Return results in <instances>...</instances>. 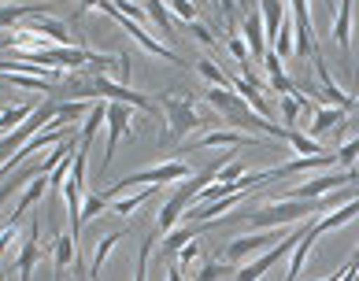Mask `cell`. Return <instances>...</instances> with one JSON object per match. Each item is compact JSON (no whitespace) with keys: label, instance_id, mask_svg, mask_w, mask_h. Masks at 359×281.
<instances>
[{"label":"cell","instance_id":"19","mask_svg":"<svg viewBox=\"0 0 359 281\" xmlns=\"http://www.w3.org/2000/svg\"><path fill=\"white\" fill-rule=\"evenodd\" d=\"M259 19H263V34H267V45H274L278 30L289 19V4H259Z\"/></svg>","mask_w":359,"mask_h":281},{"label":"cell","instance_id":"7","mask_svg":"<svg viewBox=\"0 0 359 281\" xmlns=\"http://www.w3.org/2000/svg\"><path fill=\"white\" fill-rule=\"evenodd\" d=\"M292 15V30H297V56H315L318 41H315V19H311V4H292L289 8Z\"/></svg>","mask_w":359,"mask_h":281},{"label":"cell","instance_id":"16","mask_svg":"<svg viewBox=\"0 0 359 281\" xmlns=\"http://www.w3.org/2000/svg\"><path fill=\"white\" fill-rule=\"evenodd\" d=\"M193 67H196V74H201L204 82H208V89H230V92H233V78L226 74V71H222V67H219L215 60H211V56H201Z\"/></svg>","mask_w":359,"mask_h":281},{"label":"cell","instance_id":"39","mask_svg":"<svg viewBox=\"0 0 359 281\" xmlns=\"http://www.w3.org/2000/svg\"><path fill=\"white\" fill-rule=\"evenodd\" d=\"M167 281H182V266H178V263L167 266Z\"/></svg>","mask_w":359,"mask_h":281},{"label":"cell","instance_id":"24","mask_svg":"<svg viewBox=\"0 0 359 281\" xmlns=\"http://www.w3.org/2000/svg\"><path fill=\"white\" fill-rule=\"evenodd\" d=\"M34 111H37V108H30V104H15V108H4V111H0V137L15 133Z\"/></svg>","mask_w":359,"mask_h":281},{"label":"cell","instance_id":"31","mask_svg":"<svg viewBox=\"0 0 359 281\" xmlns=\"http://www.w3.org/2000/svg\"><path fill=\"white\" fill-rule=\"evenodd\" d=\"M163 4H167V11H170V19H178V22H185V26L201 19V8H196L193 0H163Z\"/></svg>","mask_w":359,"mask_h":281},{"label":"cell","instance_id":"38","mask_svg":"<svg viewBox=\"0 0 359 281\" xmlns=\"http://www.w3.org/2000/svg\"><path fill=\"white\" fill-rule=\"evenodd\" d=\"M263 63H267V78L285 74V63H282V56H274V48H267V56H263Z\"/></svg>","mask_w":359,"mask_h":281},{"label":"cell","instance_id":"4","mask_svg":"<svg viewBox=\"0 0 359 281\" xmlns=\"http://www.w3.org/2000/svg\"><path fill=\"white\" fill-rule=\"evenodd\" d=\"M355 178H359V167H355V170H341V167H334V170L311 174L308 181H300L297 189H289L285 200H304V204H315V200H323V196H330V193H341L344 185H352Z\"/></svg>","mask_w":359,"mask_h":281},{"label":"cell","instance_id":"18","mask_svg":"<svg viewBox=\"0 0 359 281\" xmlns=\"http://www.w3.org/2000/svg\"><path fill=\"white\" fill-rule=\"evenodd\" d=\"M48 193V174H37V178L30 181V185H26V189H22V196H19V204H15V211H11V222H22V215H26V207H30V204H37V200H41Z\"/></svg>","mask_w":359,"mask_h":281},{"label":"cell","instance_id":"20","mask_svg":"<svg viewBox=\"0 0 359 281\" xmlns=\"http://www.w3.org/2000/svg\"><path fill=\"white\" fill-rule=\"evenodd\" d=\"M126 237V230H111V233H104L100 240H97V252H93V266H89V274H93V281H100V270H104V263H108V256L115 252V245Z\"/></svg>","mask_w":359,"mask_h":281},{"label":"cell","instance_id":"11","mask_svg":"<svg viewBox=\"0 0 359 281\" xmlns=\"http://www.w3.org/2000/svg\"><path fill=\"white\" fill-rule=\"evenodd\" d=\"M241 41L248 45L252 56H267V34H263V19H259V8H252L245 22H241Z\"/></svg>","mask_w":359,"mask_h":281},{"label":"cell","instance_id":"1","mask_svg":"<svg viewBox=\"0 0 359 281\" xmlns=\"http://www.w3.org/2000/svg\"><path fill=\"white\" fill-rule=\"evenodd\" d=\"M248 226L256 230H282V226H300V222H311V219H323V200L315 204H304V200H267L263 207H248L241 215Z\"/></svg>","mask_w":359,"mask_h":281},{"label":"cell","instance_id":"25","mask_svg":"<svg viewBox=\"0 0 359 281\" xmlns=\"http://www.w3.org/2000/svg\"><path fill=\"white\" fill-rule=\"evenodd\" d=\"M152 193H156V189H137V193H130V196H118L108 211H111V215H118V219H123V215H134L137 207H144V204L152 200Z\"/></svg>","mask_w":359,"mask_h":281},{"label":"cell","instance_id":"30","mask_svg":"<svg viewBox=\"0 0 359 281\" xmlns=\"http://www.w3.org/2000/svg\"><path fill=\"white\" fill-rule=\"evenodd\" d=\"M334 159H337V167H341V170H355V167H359V133L337 144Z\"/></svg>","mask_w":359,"mask_h":281},{"label":"cell","instance_id":"9","mask_svg":"<svg viewBox=\"0 0 359 281\" xmlns=\"http://www.w3.org/2000/svg\"><path fill=\"white\" fill-rule=\"evenodd\" d=\"M30 26H26V30L30 34H41V37H48L52 45H60V48H67V45H74V37L67 34V26H63L56 15H52V11L45 8V11H37L34 19H26Z\"/></svg>","mask_w":359,"mask_h":281},{"label":"cell","instance_id":"35","mask_svg":"<svg viewBox=\"0 0 359 281\" xmlns=\"http://www.w3.org/2000/svg\"><path fill=\"white\" fill-rule=\"evenodd\" d=\"M189 34H193V41L196 45H204V48H215V34H211V26H204L201 19L189 22Z\"/></svg>","mask_w":359,"mask_h":281},{"label":"cell","instance_id":"15","mask_svg":"<svg viewBox=\"0 0 359 281\" xmlns=\"http://www.w3.org/2000/svg\"><path fill=\"white\" fill-rule=\"evenodd\" d=\"M352 219H359V196H355V200H348V204H344V207L330 211V215L315 219L311 226H315V233L323 237V233H334V230H341V226H348Z\"/></svg>","mask_w":359,"mask_h":281},{"label":"cell","instance_id":"42","mask_svg":"<svg viewBox=\"0 0 359 281\" xmlns=\"http://www.w3.org/2000/svg\"><path fill=\"white\" fill-rule=\"evenodd\" d=\"M56 281H60V277H56Z\"/></svg>","mask_w":359,"mask_h":281},{"label":"cell","instance_id":"13","mask_svg":"<svg viewBox=\"0 0 359 281\" xmlns=\"http://www.w3.org/2000/svg\"><path fill=\"white\" fill-rule=\"evenodd\" d=\"M315 240H318V233H315V226L308 222V226H304V233H300V240H297V248H292V256H289V270H285V281H297V277H300L304 263H308L311 248H315Z\"/></svg>","mask_w":359,"mask_h":281},{"label":"cell","instance_id":"3","mask_svg":"<svg viewBox=\"0 0 359 281\" xmlns=\"http://www.w3.org/2000/svg\"><path fill=\"white\" fill-rule=\"evenodd\" d=\"M156 104H159V108H163V115H167V130H170V137H185V133L201 130V126H208V123L226 130L222 115L208 118V115L201 111V104H196V97H178V92H159Z\"/></svg>","mask_w":359,"mask_h":281},{"label":"cell","instance_id":"36","mask_svg":"<svg viewBox=\"0 0 359 281\" xmlns=\"http://www.w3.org/2000/svg\"><path fill=\"white\" fill-rule=\"evenodd\" d=\"M149 252H152V237L141 245L137 252V270H134V281H149Z\"/></svg>","mask_w":359,"mask_h":281},{"label":"cell","instance_id":"32","mask_svg":"<svg viewBox=\"0 0 359 281\" xmlns=\"http://www.w3.org/2000/svg\"><path fill=\"white\" fill-rule=\"evenodd\" d=\"M271 48H274V56H292V52H297V30H292V19H285V26L278 30Z\"/></svg>","mask_w":359,"mask_h":281},{"label":"cell","instance_id":"33","mask_svg":"<svg viewBox=\"0 0 359 281\" xmlns=\"http://www.w3.org/2000/svg\"><path fill=\"white\" fill-rule=\"evenodd\" d=\"M8 85L15 89H34V92H56V85L52 82H41V78H30V74H0Z\"/></svg>","mask_w":359,"mask_h":281},{"label":"cell","instance_id":"21","mask_svg":"<svg viewBox=\"0 0 359 281\" xmlns=\"http://www.w3.org/2000/svg\"><path fill=\"white\" fill-rule=\"evenodd\" d=\"M52 256H56V274H63L67 266H74L78 259V248H74V237L56 230V237H52Z\"/></svg>","mask_w":359,"mask_h":281},{"label":"cell","instance_id":"29","mask_svg":"<svg viewBox=\"0 0 359 281\" xmlns=\"http://www.w3.org/2000/svg\"><path fill=\"white\" fill-rule=\"evenodd\" d=\"M144 11H149V22H156L159 34H163V37H175V19H170V11H167L163 0H152Z\"/></svg>","mask_w":359,"mask_h":281},{"label":"cell","instance_id":"34","mask_svg":"<svg viewBox=\"0 0 359 281\" xmlns=\"http://www.w3.org/2000/svg\"><path fill=\"white\" fill-rule=\"evenodd\" d=\"M104 211H108V200H104L100 193H86L82 196V226L93 222L97 215H104Z\"/></svg>","mask_w":359,"mask_h":281},{"label":"cell","instance_id":"8","mask_svg":"<svg viewBox=\"0 0 359 281\" xmlns=\"http://www.w3.org/2000/svg\"><path fill=\"white\" fill-rule=\"evenodd\" d=\"M193 149H263V141L248 137V133H237V130H211L193 141Z\"/></svg>","mask_w":359,"mask_h":281},{"label":"cell","instance_id":"17","mask_svg":"<svg viewBox=\"0 0 359 281\" xmlns=\"http://www.w3.org/2000/svg\"><path fill=\"white\" fill-rule=\"evenodd\" d=\"M100 126H108V100H97V104H93V111L86 115V123H82V144H78V152H89V144H93V137H97Z\"/></svg>","mask_w":359,"mask_h":281},{"label":"cell","instance_id":"14","mask_svg":"<svg viewBox=\"0 0 359 281\" xmlns=\"http://www.w3.org/2000/svg\"><path fill=\"white\" fill-rule=\"evenodd\" d=\"M344 118H348V111H337V108H318L315 104V111H311V123H308V137L318 141V137H326L330 130H337Z\"/></svg>","mask_w":359,"mask_h":281},{"label":"cell","instance_id":"41","mask_svg":"<svg viewBox=\"0 0 359 281\" xmlns=\"http://www.w3.org/2000/svg\"><path fill=\"white\" fill-rule=\"evenodd\" d=\"M0 281H4V274H0Z\"/></svg>","mask_w":359,"mask_h":281},{"label":"cell","instance_id":"23","mask_svg":"<svg viewBox=\"0 0 359 281\" xmlns=\"http://www.w3.org/2000/svg\"><path fill=\"white\" fill-rule=\"evenodd\" d=\"M89 111H93V104H89V100H60V111H56V123H52V126L67 130V123H78V118L86 123V115H89Z\"/></svg>","mask_w":359,"mask_h":281},{"label":"cell","instance_id":"2","mask_svg":"<svg viewBox=\"0 0 359 281\" xmlns=\"http://www.w3.org/2000/svg\"><path fill=\"white\" fill-rule=\"evenodd\" d=\"M182 178H193V167L185 163V159H163L159 167H144L137 174H130V178H118L115 185L100 189V196L111 204V200L130 196V193H137V189H159L163 181H182Z\"/></svg>","mask_w":359,"mask_h":281},{"label":"cell","instance_id":"28","mask_svg":"<svg viewBox=\"0 0 359 281\" xmlns=\"http://www.w3.org/2000/svg\"><path fill=\"white\" fill-rule=\"evenodd\" d=\"M285 144H289V149L297 152V156H326V149H323V144H318V141H311L308 133H300V130H289Z\"/></svg>","mask_w":359,"mask_h":281},{"label":"cell","instance_id":"37","mask_svg":"<svg viewBox=\"0 0 359 281\" xmlns=\"http://www.w3.org/2000/svg\"><path fill=\"white\" fill-rule=\"evenodd\" d=\"M201 256H204V252H201V240H189V245H185V248L178 252V266L185 270V266H189V263H196Z\"/></svg>","mask_w":359,"mask_h":281},{"label":"cell","instance_id":"12","mask_svg":"<svg viewBox=\"0 0 359 281\" xmlns=\"http://www.w3.org/2000/svg\"><path fill=\"white\" fill-rule=\"evenodd\" d=\"M352 19H355V4L352 0H341L337 11H334V41L344 56L352 52Z\"/></svg>","mask_w":359,"mask_h":281},{"label":"cell","instance_id":"22","mask_svg":"<svg viewBox=\"0 0 359 281\" xmlns=\"http://www.w3.org/2000/svg\"><path fill=\"white\" fill-rule=\"evenodd\" d=\"M201 230H204V226H189V222H182V226H175L170 233H163V245H159V248H163L167 256H178V252H182L185 245H189V240H196V233H201Z\"/></svg>","mask_w":359,"mask_h":281},{"label":"cell","instance_id":"40","mask_svg":"<svg viewBox=\"0 0 359 281\" xmlns=\"http://www.w3.org/2000/svg\"><path fill=\"white\" fill-rule=\"evenodd\" d=\"M0 204H4V196H0Z\"/></svg>","mask_w":359,"mask_h":281},{"label":"cell","instance_id":"6","mask_svg":"<svg viewBox=\"0 0 359 281\" xmlns=\"http://www.w3.org/2000/svg\"><path fill=\"white\" fill-rule=\"evenodd\" d=\"M282 237H285L282 230H256V233H248V237H237V240H230V245H226V263H230V266L248 263L256 252L263 256V252L274 248Z\"/></svg>","mask_w":359,"mask_h":281},{"label":"cell","instance_id":"26","mask_svg":"<svg viewBox=\"0 0 359 281\" xmlns=\"http://www.w3.org/2000/svg\"><path fill=\"white\" fill-rule=\"evenodd\" d=\"M237 277V266L219 263V259H201V270H196V281H226Z\"/></svg>","mask_w":359,"mask_h":281},{"label":"cell","instance_id":"10","mask_svg":"<svg viewBox=\"0 0 359 281\" xmlns=\"http://www.w3.org/2000/svg\"><path fill=\"white\" fill-rule=\"evenodd\" d=\"M37 263H41V240H37V219H34V230H30V237L22 240V248H19V256H15V274H19V281H30V274H34Z\"/></svg>","mask_w":359,"mask_h":281},{"label":"cell","instance_id":"27","mask_svg":"<svg viewBox=\"0 0 359 281\" xmlns=\"http://www.w3.org/2000/svg\"><path fill=\"white\" fill-rule=\"evenodd\" d=\"M37 11H45V8H34V4H0V26H15L22 19H34Z\"/></svg>","mask_w":359,"mask_h":281},{"label":"cell","instance_id":"5","mask_svg":"<svg viewBox=\"0 0 359 281\" xmlns=\"http://www.w3.org/2000/svg\"><path fill=\"white\" fill-rule=\"evenodd\" d=\"M93 11H104V15H111V19H115L118 26H123V30H126L130 37H134V41H137L144 52H149V56H159L163 63H182V56H178L175 48H170V45H163L159 37H152V34H149V26H137V22H130V19H123V15H118L111 0H100V4H93Z\"/></svg>","mask_w":359,"mask_h":281}]
</instances>
